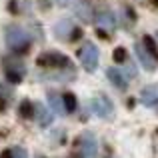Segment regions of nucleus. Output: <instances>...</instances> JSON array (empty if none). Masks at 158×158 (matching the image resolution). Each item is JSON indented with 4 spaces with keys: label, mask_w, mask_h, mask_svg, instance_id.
Returning a JSON list of instances; mask_svg holds the SVG:
<instances>
[{
    "label": "nucleus",
    "mask_w": 158,
    "mask_h": 158,
    "mask_svg": "<svg viewBox=\"0 0 158 158\" xmlns=\"http://www.w3.org/2000/svg\"><path fill=\"white\" fill-rule=\"evenodd\" d=\"M4 106H6V102H4V98H2V96H0V112H2V110H4Z\"/></svg>",
    "instance_id": "39448f33"
},
{
    "label": "nucleus",
    "mask_w": 158,
    "mask_h": 158,
    "mask_svg": "<svg viewBox=\"0 0 158 158\" xmlns=\"http://www.w3.org/2000/svg\"><path fill=\"white\" fill-rule=\"evenodd\" d=\"M64 102H66V106H68V110H74V106H76V100H74L72 94H64Z\"/></svg>",
    "instance_id": "f257e3e1"
},
{
    "label": "nucleus",
    "mask_w": 158,
    "mask_h": 158,
    "mask_svg": "<svg viewBox=\"0 0 158 158\" xmlns=\"http://www.w3.org/2000/svg\"><path fill=\"white\" fill-rule=\"evenodd\" d=\"M124 58H126V50H124V48H116V52H114V60H116V62H122Z\"/></svg>",
    "instance_id": "f03ea898"
},
{
    "label": "nucleus",
    "mask_w": 158,
    "mask_h": 158,
    "mask_svg": "<svg viewBox=\"0 0 158 158\" xmlns=\"http://www.w3.org/2000/svg\"><path fill=\"white\" fill-rule=\"evenodd\" d=\"M28 110H30V104H26V102H24V104H22V114L30 116V112H28Z\"/></svg>",
    "instance_id": "20e7f679"
},
{
    "label": "nucleus",
    "mask_w": 158,
    "mask_h": 158,
    "mask_svg": "<svg viewBox=\"0 0 158 158\" xmlns=\"http://www.w3.org/2000/svg\"><path fill=\"white\" fill-rule=\"evenodd\" d=\"M2 158H10V154H8V152H4V154H2Z\"/></svg>",
    "instance_id": "423d86ee"
},
{
    "label": "nucleus",
    "mask_w": 158,
    "mask_h": 158,
    "mask_svg": "<svg viewBox=\"0 0 158 158\" xmlns=\"http://www.w3.org/2000/svg\"><path fill=\"white\" fill-rule=\"evenodd\" d=\"M144 42H146L148 50L152 52V56H156V46H154V42H152V38H150V36H146V38H144Z\"/></svg>",
    "instance_id": "7ed1b4c3"
}]
</instances>
